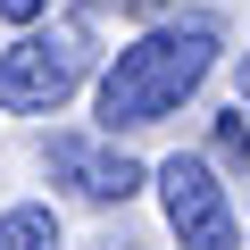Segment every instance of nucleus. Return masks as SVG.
Here are the masks:
<instances>
[{
    "instance_id": "8",
    "label": "nucleus",
    "mask_w": 250,
    "mask_h": 250,
    "mask_svg": "<svg viewBox=\"0 0 250 250\" xmlns=\"http://www.w3.org/2000/svg\"><path fill=\"white\" fill-rule=\"evenodd\" d=\"M233 83H242V108H250V50H242V67H233Z\"/></svg>"
},
{
    "instance_id": "4",
    "label": "nucleus",
    "mask_w": 250,
    "mask_h": 250,
    "mask_svg": "<svg viewBox=\"0 0 250 250\" xmlns=\"http://www.w3.org/2000/svg\"><path fill=\"white\" fill-rule=\"evenodd\" d=\"M50 175L75 192V200H92V208H117V200H134L142 192V167L117 150V134H50Z\"/></svg>"
},
{
    "instance_id": "7",
    "label": "nucleus",
    "mask_w": 250,
    "mask_h": 250,
    "mask_svg": "<svg viewBox=\"0 0 250 250\" xmlns=\"http://www.w3.org/2000/svg\"><path fill=\"white\" fill-rule=\"evenodd\" d=\"M0 17H9V25H42V17H50V0H0Z\"/></svg>"
},
{
    "instance_id": "2",
    "label": "nucleus",
    "mask_w": 250,
    "mask_h": 250,
    "mask_svg": "<svg viewBox=\"0 0 250 250\" xmlns=\"http://www.w3.org/2000/svg\"><path fill=\"white\" fill-rule=\"evenodd\" d=\"M92 75V25L83 17H59L50 34L25 25L9 50H0V108H25V117H50L67 108V92Z\"/></svg>"
},
{
    "instance_id": "5",
    "label": "nucleus",
    "mask_w": 250,
    "mask_h": 250,
    "mask_svg": "<svg viewBox=\"0 0 250 250\" xmlns=\"http://www.w3.org/2000/svg\"><path fill=\"white\" fill-rule=\"evenodd\" d=\"M0 250H59V217L42 200H17L9 217H0Z\"/></svg>"
},
{
    "instance_id": "1",
    "label": "nucleus",
    "mask_w": 250,
    "mask_h": 250,
    "mask_svg": "<svg viewBox=\"0 0 250 250\" xmlns=\"http://www.w3.org/2000/svg\"><path fill=\"white\" fill-rule=\"evenodd\" d=\"M217 50H225V25H217L208 9L167 17V25H150L142 42H125L117 67L100 75V134H142V125H167V117L208 83Z\"/></svg>"
},
{
    "instance_id": "6",
    "label": "nucleus",
    "mask_w": 250,
    "mask_h": 250,
    "mask_svg": "<svg viewBox=\"0 0 250 250\" xmlns=\"http://www.w3.org/2000/svg\"><path fill=\"white\" fill-rule=\"evenodd\" d=\"M225 167H250V108H225L217 117V142H208Z\"/></svg>"
},
{
    "instance_id": "3",
    "label": "nucleus",
    "mask_w": 250,
    "mask_h": 250,
    "mask_svg": "<svg viewBox=\"0 0 250 250\" xmlns=\"http://www.w3.org/2000/svg\"><path fill=\"white\" fill-rule=\"evenodd\" d=\"M159 200H167V233L184 242V250H242V225H233V200H225V184H217V167L208 159H167L159 167Z\"/></svg>"
}]
</instances>
